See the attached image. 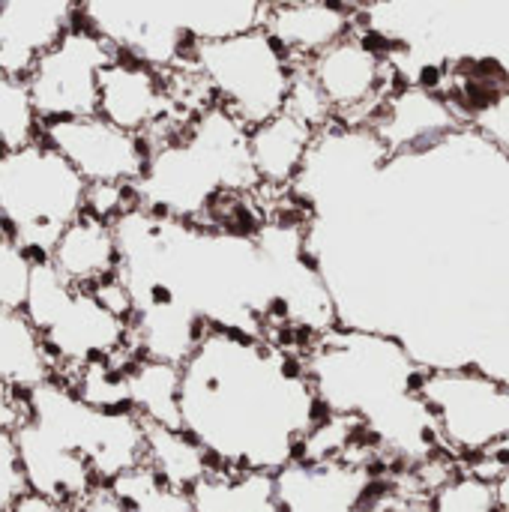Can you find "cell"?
I'll list each match as a JSON object with an SVG mask.
<instances>
[{"label": "cell", "instance_id": "obj_22", "mask_svg": "<svg viewBox=\"0 0 509 512\" xmlns=\"http://www.w3.org/2000/svg\"><path fill=\"white\" fill-rule=\"evenodd\" d=\"M126 381H129V408L144 423L183 429L180 423L183 366L153 357H135L126 369Z\"/></svg>", "mask_w": 509, "mask_h": 512}, {"label": "cell", "instance_id": "obj_8", "mask_svg": "<svg viewBox=\"0 0 509 512\" xmlns=\"http://www.w3.org/2000/svg\"><path fill=\"white\" fill-rule=\"evenodd\" d=\"M117 54L120 51L108 39L81 21L57 45H51L27 75V87L42 123L96 114L102 69Z\"/></svg>", "mask_w": 509, "mask_h": 512}, {"label": "cell", "instance_id": "obj_5", "mask_svg": "<svg viewBox=\"0 0 509 512\" xmlns=\"http://www.w3.org/2000/svg\"><path fill=\"white\" fill-rule=\"evenodd\" d=\"M30 420L54 435L60 444L78 450L99 483H111L114 477L144 465L147 459V426L132 411H102L75 396V390L51 378L27 393Z\"/></svg>", "mask_w": 509, "mask_h": 512}, {"label": "cell", "instance_id": "obj_26", "mask_svg": "<svg viewBox=\"0 0 509 512\" xmlns=\"http://www.w3.org/2000/svg\"><path fill=\"white\" fill-rule=\"evenodd\" d=\"M498 492H495V480L471 471V468H459L453 477H447L441 486H435L429 492L426 512H498Z\"/></svg>", "mask_w": 509, "mask_h": 512}, {"label": "cell", "instance_id": "obj_7", "mask_svg": "<svg viewBox=\"0 0 509 512\" xmlns=\"http://www.w3.org/2000/svg\"><path fill=\"white\" fill-rule=\"evenodd\" d=\"M306 66L339 123H372L387 96L402 84L387 45L360 24Z\"/></svg>", "mask_w": 509, "mask_h": 512}, {"label": "cell", "instance_id": "obj_1", "mask_svg": "<svg viewBox=\"0 0 509 512\" xmlns=\"http://www.w3.org/2000/svg\"><path fill=\"white\" fill-rule=\"evenodd\" d=\"M324 414L303 351L261 333L207 324L183 363L180 423L219 468L279 474Z\"/></svg>", "mask_w": 509, "mask_h": 512}, {"label": "cell", "instance_id": "obj_28", "mask_svg": "<svg viewBox=\"0 0 509 512\" xmlns=\"http://www.w3.org/2000/svg\"><path fill=\"white\" fill-rule=\"evenodd\" d=\"M24 495H27V483H24V474H21L15 435L0 432V512L15 510V504Z\"/></svg>", "mask_w": 509, "mask_h": 512}, {"label": "cell", "instance_id": "obj_19", "mask_svg": "<svg viewBox=\"0 0 509 512\" xmlns=\"http://www.w3.org/2000/svg\"><path fill=\"white\" fill-rule=\"evenodd\" d=\"M198 512H285L279 495V477L270 471L213 468L192 489Z\"/></svg>", "mask_w": 509, "mask_h": 512}, {"label": "cell", "instance_id": "obj_27", "mask_svg": "<svg viewBox=\"0 0 509 512\" xmlns=\"http://www.w3.org/2000/svg\"><path fill=\"white\" fill-rule=\"evenodd\" d=\"M33 264L36 255H30L21 243H15L6 231H0V306L24 309Z\"/></svg>", "mask_w": 509, "mask_h": 512}, {"label": "cell", "instance_id": "obj_3", "mask_svg": "<svg viewBox=\"0 0 509 512\" xmlns=\"http://www.w3.org/2000/svg\"><path fill=\"white\" fill-rule=\"evenodd\" d=\"M87 189L78 168L45 138L0 150V228L36 258L87 210Z\"/></svg>", "mask_w": 509, "mask_h": 512}, {"label": "cell", "instance_id": "obj_33", "mask_svg": "<svg viewBox=\"0 0 509 512\" xmlns=\"http://www.w3.org/2000/svg\"><path fill=\"white\" fill-rule=\"evenodd\" d=\"M324 3H333V6H339V9H348V12H354V15L360 18V15L369 12L378 0H324Z\"/></svg>", "mask_w": 509, "mask_h": 512}, {"label": "cell", "instance_id": "obj_9", "mask_svg": "<svg viewBox=\"0 0 509 512\" xmlns=\"http://www.w3.org/2000/svg\"><path fill=\"white\" fill-rule=\"evenodd\" d=\"M45 345L57 363V378L93 360H132V318L114 312L90 288H72L51 321L42 327Z\"/></svg>", "mask_w": 509, "mask_h": 512}, {"label": "cell", "instance_id": "obj_2", "mask_svg": "<svg viewBox=\"0 0 509 512\" xmlns=\"http://www.w3.org/2000/svg\"><path fill=\"white\" fill-rule=\"evenodd\" d=\"M303 357L321 408L363 420L384 459L417 468L447 453L417 390L426 369L396 336L339 324L315 336Z\"/></svg>", "mask_w": 509, "mask_h": 512}, {"label": "cell", "instance_id": "obj_18", "mask_svg": "<svg viewBox=\"0 0 509 512\" xmlns=\"http://www.w3.org/2000/svg\"><path fill=\"white\" fill-rule=\"evenodd\" d=\"M75 288H96L120 273V240L114 222L84 210L72 219L45 255Z\"/></svg>", "mask_w": 509, "mask_h": 512}, {"label": "cell", "instance_id": "obj_16", "mask_svg": "<svg viewBox=\"0 0 509 512\" xmlns=\"http://www.w3.org/2000/svg\"><path fill=\"white\" fill-rule=\"evenodd\" d=\"M321 129L297 117L294 111H279L270 120L249 126V165L255 174L258 189L267 192H294L309 153L315 147Z\"/></svg>", "mask_w": 509, "mask_h": 512}, {"label": "cell", "instance_id": "obj_14", "mask_svg": "<svg viewBox=\"0 0 509 512\" xmlns=\"http://www.w3.org/2000/svg\"><path fill=\"white\" fill-rule=\"evenodd\" d=\"M75 24L78 0H0V66L27 78Z\"/></svg>", "mask_w": 509, "mask_h": 512}, {"label": "cell", "instance_id": "obj_32", "mask_svg": "<svg viewBox=\"0 0 509 512\" xmlns=\"http://www.w3.org/2000/svg\"><path fill=\"white\" fill-rule=\"evenodd\" d=\"M495 492H498V507L509 512V462H504L501 474L495 477Z\"/></svg>", "mask_w": 509, "mask_h": 512}, {"label": "cell", "instance_id": "obj_10", "mask_svg": "<svg viewBox=\"0 0 509 512\" xmlns=\"http://www.w3.org/2000/svg\"><path fill=\"white\" fill-rule=\"evenodd\" d=\"M96 114L126 132L147 138V144L171 138L189 123L174 108L165 69L129 54H117L102 69Z\"/></svg>", "mask_w": 509, "mask_h": 512}, {"label": "cell", "instance_id": "obj_13", "mask_svg": "<svg viewBox=\"0 0 509 512\" xmlns=\"http://www.w3.org/2000/svg\"><path fill=\"white\" fill-rule=\"evenodd\" d=\"M462 126L465 123L459 105L435 84L423 81L399 84L372 120V129L387 144L390 156L429 150Z\"/></svg>", "mask_w": 509, "mask_h": 512}, {"label": "cell", "instance_id": "obj_21", "mask_svg": "<svg viewBox=\"0 0 509 512\" xmlns=\"http://www.w3.org/2000/svg\"><path fill=\"white\" fill-rule=\"evenodd\" d=\"M267 12L270 0H174V15L189 45L258 30Z\"/></svg>", "mask_w": 509, "mask_h": 512}, {"label": "cell", "instance_id": "obj_31", "mask_svg": "<svg viewBox=\"0 0 509 512\" xmlns=\"http://www.w3.org/2000/svg\"><path fill=\"white\" fill-rule=\"evenodd\" d=\"M12 512H69L66 507H60V504H54V501H48V498H39V495H24L18 504H15V510Z\"/></svg>", "mask_w": 509, "mask_h": 512}, {"label": "cell", "instance_id": "obj_30", "mask_svg": "<svg viewBox=\"0 0 509 512\" xmlns=\"http://www.w3.org/2000/svg\"><path fill=\"white\" fill-rule=\"evenodd\" d=\"M69 512H129V507L108 483H99L81 501H75Z\"/></svg>", "mask_w": 509, "mask_h": 512}, {"label": "cell", "instance_id": "obj_11", "mask_svg": "<svg viewBox=\"0 0 509 512\" xmlns=\"http://www.w3.org/2000/svg\"><path fill=\"white\" fill-rule=\"evenodd\" d=\"M78 21L108 39L120 54L171 69L183 60V36L174 0H78Z\"/></svg>", "mask_w": 509, "mask_h": 512}, {"label": "cell", "instance_id": "obj_6", "mask_svg": "<svg viewBox=\"0 0 509 512\" xmlns=\"http://www.w3.org/2000/svg\"><path fill=\"white\" fill-rule=\"evenodd\" d=\"M420 396L429 405L441 444L459 462L495 453L509 441V384L477 369H426Z\"/></svg>", "mask_w": 509, "mask_h": 512}, {"label": "cell", "instance_id": "obj_35", "mask_svg": "<svg viewBox=\"0 0 509 512\" xmlns=\"http://www.w3.org/2000/svg\"><path fill=\"white\" fill-rule=\"evenodd\" d=\"M498 512H507V510H498Z\"/></svg>", "mask_w": 509, "mask_h": 512}, {"label": "cell", "instance_id": "obj_20", "mask_svg": "<svg viewBox=\"0 0 509 512\" xmlns=\"http://www.w3.org/2000/svg\"><path fill=\"white\" fill-rule=\"evenodd\" d=\"M51 378H57V363L42 330L24 309L0 306V381L30 393Z\"/></svg>", "mask_w": 509, "mask_h": 512}, {"label": "cell", "instance_id": "obj_25", "mask_svg": "<svg viewBox=\"0 0 509 512\" xmlns=\"http://www.w3.org/2000/svg\"><path fill=\"white\" fill-rule=\"evenodd\" d=\"M42 138V117L33 105L27 78L0 66V150Z\"/></svg>", "mask_w": 509, "mask_h": 512}, {"label": "cell", "instance_id": "obj_23", "mask_svg": "<svg viewBox=\"0 0 509 512\" xmlns=\"http://www.w3.org/2000/svg\"><path fill=\"white\" fill-rule=\"evenodd\" d=\"M144 426H147V459L144 462L168 486L189 492L204 474H210L216 468L210 453L186 429L156 426V423H144Z\"/></svg>", "mask_w": 509, "mask_h": 512}, {"label": "cell", "instance_id": "obj_29", "mask_svg": "<svg viewBox=\"0 0 509 512\" xmlns=\"http://www.w3.org/2000/svg\"><path fill=\"white\" fill-rule=\"evenodd\" d=\"M30 420V399L24 390L0 381V432L15 435Z\"/></svg>", "mask_w": 509, "mask_h": 512}, {"label": "cell", "instance_id": "obj_12", "mask_svg": "<svg viewBox=\"0 0 509 512\" xmlns=\"http://www.w3.org/2000/svg\"><path fill=\"white\" fill-rule=\"evenodd\" d=\"M42 138L57 147L78 174L93 183H120L135 186L144 174L150 144L147 138L126 132L105 120L102 114L66 117L42 123Z\"/></svg>", "mask_w": 509, "mask_h": 512}, {"label": "cell", "instance_id": "obj_36", "mask_svg": "<svg viewBox=\"0 0 509 512\" xmlns=\"http://www.w3.org/2000/svg\"><path fill=\"white\" fill-rule=\"evenodd\" d=\"M0 231H3V228H0Z\"/></svg>", "mask_w": 509, "mask_h": 512}, {"label": "cell", "instance_id": "obj_4", "mask_svg": "<svg viewBox=\"0 0 509 512\" xmlns=\"http://www.w3.org/2000/svg\"><path fill=\"white\" fill-rule=\"evenodd\" d=\"M210 84L216 105L255 126L285 111L297 63L264 30L216 42H192L183 54Z\"/></svg>", "mask_w": 509, "mask_h": 512}, {"label": "cell", "instance_id": "obj_17", "mask_svg": "<svg viewBox=\"0 0 509 512\" xmlns=\"http://www.w3.org/2000/svg\"><path fill=\"white\" fill-rule=\"evenodd\" d=\"M360 18L324 0H279L270 3L264 30L279 42V48L294 63H309L348 33H354Z\"/></svg>", "mask_w": 509, "mask_h": 512}, {"label": "cell", "instance_id": "obj_24", "mask_svg": "<svg viewBox=\"0 0 509 512\" xmlns=\"http://www.w3.org/2000/svg\"><path fill=\"white\" fill-rule=\"evenodd\" d=\"M108 486L126 501L129 512H198L186 489L159 480V474L147 462L114 477Z\"/></svg>", "mask_w": 509, "mask_h": 512}, {"label": "cell", "instance_id": "obj_34", "mask_svg": "<svg viewBox=\"0 0 509 512\" xmlns=\"http://www.w3.org/2000/svg\"><path fill=\"white\" fill-rule=\"evenodd\" d=\"M495 456H498V459H504V462H509V441L504 444V447H498V450H495Z\"/></svg>", "mask_w": 509, "mask_h": 512}, {"label": "cell", "instance_id": "obj_15", "mask_svg": "<svg viewBox=\"0 0 509 512\" xmlns=\"http://www.w3.org/2000/svg\"><path fill=\"white\" fill-rule=\"evenodd\" d=\"M15 447H18V462H21V474H24L30 495L48 498L69 510L93 486H99L90 462L78 450L60 444L54 435L39 429L33 420H27L15 432Z\"/></svg>", "mask_w": 509, "mask_h": 512}]
</instances>
